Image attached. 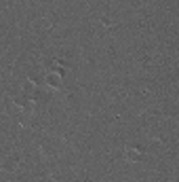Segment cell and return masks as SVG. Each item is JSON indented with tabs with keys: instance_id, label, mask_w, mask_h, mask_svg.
I'll return each mask as SVG.
<instances>
[{
	"instance_id": "1",
	"label": "cell",
	"mask_w": 179,
	"mask_h": 182,
	"mask_svg": "<svg viewBox=\"0 0 179 182\" xmlns=\"http://www.w3.org/2000/svg\"><path fill=\"white\" fill-rule=\"evenodd\" d=\"M127 157L131 161H139V150H127Z\"/></svg>"
}]
</instances>
